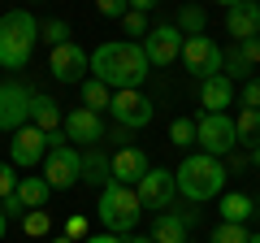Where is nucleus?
<instances>
[{"label": "nucleus", "mask_w": 260, "mask_h": 243, "mask_svg": "<svg viewBox=\"0 0 260 243\" xmlns=\"http://www.w3.org/2000/svg\"><path fill=\"white\" fill-rule=\"evenodd\" d=\"M152 74L148 56H143L139 39H104L91 52V78H100L109 92H130L143 87V78Z\"/></svg>", "instance_id": "nucleus-1"}, {"label": "nucleus", "mask_w": 260, "mask_h": 243, "mask_svg": "<svg viewBox=\"0 0 260 243\" xmlns=\"http://www.w3.org/2000/svg\"><path fill=\"white\" fill-rule=\"evenodd\" d=\"M39 44V18L30 9H9L0 18V70H26Z\"/></svg>", "instance_id": "nucleus-2"}, {"label": "nucleus", "mask_w": 260, "mask_h": 243, "mask_svg": "<svg viewBox=\"0 0 260 243\" xmlns=\"http://www.w3.org/2000/svg\"><path fill=\"white\" fill-rule=\"evenodd\" d=\"M174 183H178V191H182L186 200L200 204V200L221 196V187H225V165H221L217 157H208V152H191V157L174 169Z\"/></svg>", "instance_id": "nucleus-3"}, {"label": "nucleus", "mask_w": 260, "mask_h": 243, "mask_svg": "<svg viewBox=\"0 0 260 243\" xmlns=\"http://www.w3.org/2000/svg\"><path fill=\"white\" fill-rule=\"evenodd\" d=\"M95 213H100L104 230L109 234H135V226H139L143 217V204L139 196H135V187H126V183H109V187H100V204H95Z\"/></svg>", "instance_id": "nucleus-4"}, {"label": "nucleus", "mask_w": 260, "mask_h": 243, "mask_svg": "<svg viewBox=\"0 0 260 243\" xmlns=\"http://www.w3.org/2000/svg\"><path fill=\"white\" fill-rule=\"evenodd\" d=\"M195 143H200V152H208V157H230L234 148H239V131H234V117H225V113H204V117H195Z\"/></svg>", "instance_id": "nucleus-5"}, {"label": "nucleus", "mask_w": 260, "mask_h": 243, "mask_svg": "<svg viewBox=\"0 0 260 243\" xmlns=\"http://www.w3.org/2000/svg\"><path fill=\"white\" fill-rule=\"evenodd\" d=\"M44 178L52 191H70L83 183V152L74 143H61V148H48L44 157Z\"/></svg>", "instance_id": "nucleus-6"}, {"label": "nucleus", "mask_w": 260, "mask_h": 243, "mask_svg": "<svg viewBox=\"0 0 260 243\" xmlns=\"http://www.w3.org/2000/svg\"><path fill=\"white\" fill-rule=\"evenodd\" d=\"M182 44H186V35L174 26V22H160V26H152L148 35L139 39L148 66H169V61H178V56H182Z\"/></svg>", "instance_id": "nucleus-7"}, {"label": "nucleus", "mask_w": 260, "mask_h": 243, "mask_svg": "<svg viewBox=\"0 0 260 243\" xmlns=\"http://www.w3.org/2000/svg\"><path fill=\"white\" fill-rule=\"evenodd\" d=\"M221 48H217V39H208V35H191L182 44V66L191 70L200 83L204 78H213V74H221Z\"/></svg>", "instance_id": "nucleus-8"}, {"label": "nucleus", "mask_w": 260, "mask_h": 243, "mask_svg": "<svg viewBox=\"0 0 260 243\" xmlns=\"http://www.w3.org/2000/svg\"><path fill=\"white\" fill-rule=\"evenodd\" d=\"M30 100L35 92L26 83H0V131H22L30 122Z\"/></svg>", "instance_id": "nucleus-9"}, {"label": "nucleus", "mask_w": 260, "mask_h": 243, "mask_svg": "<svg viewBox=\"0 0 260 243\" xmlns=\"http://www.w3.org/2000/svg\"><path fill=\"white\" fill-rule=\"evenodd\" d=\"M109 113H113V122H117V126H126V131H143L156 109H152V100L139 92V87H130V92H113Z\"/></svg>", "instance_id": "nucleus-10"}, {"label": "nucleus", "mask_w": 260, "mask_h": 243, "mask_svg": "<svg viewBox=\"0 0 260 243\" xmlns=\"http://www.w3.org/2000/svg\"><path fill=\"white\" fill-rule=\"evenodd\" d=\"M135 196H139V204H143V208H156V213H165V208L174 204V196H178L174 169H156V165H152L148 174L135 183Z\"/></svg>", "instance_id": "nucleus-11"}, {"label": "nucleus", "mask_w": 260, "mask_h": 243, "mask_svg": "<svg viewBox=\"0 0 260 243\" xmlns=\"http://www.w3.org/2000/svg\"><path fill=\"white\" fill-rule=\"evenodd\" d=\"M48 70H52L56 83H83L87 70H91V52H83L74 39L70 44H56L52 56H48Z\"/></svg>", "instance_id": "nucleus-12"}, {"label": "nucleus", "mask_w": 260, "mask_h": 243, "mask_svg": "<svg viewBox=\"0 0 260 243\" xmlns=\"http://www.w3.org/2000/svg\"><path fill=\"white\" fill-rule=\"evenodd\" d=\"M44 157H48V135L39 131V126H22V131H13V139H9V161L18 169H35V165H44Z\"/></svg>", "instance_id": "nucleus-13"}, {"label": "nucleus", "mask_w": 260, "mask_h": 243, "mask_svg": "<svg viewBox=\"0 0 260 243\" xmlns=\"http://www.w3.org/2000/svg\"><path fill=\"white\" fill-rule=\"evenodd\" d=\"M256 66H260V35L234 44L230 52L221 56V74L230 78V83H247V78H256V74H251Z\"/></svg>", "instance_id": "nucleus-14"}, {"label": "nucleus", "mask_w": 260, "mask_h": 243, "mask_svg": "<svg viewBox=\"0 0 260 243\" xmlns=\"http://www.w3.org/2000/svg\"><path fill=\"white\" fill-rule=\"evenodd\" d=\"M65 139L83 143V148L104 143V117L91 113V109H70V113H65Z\"/></svg>", "instance_id": "nucleus-15"}, {"label": "nucleus", "mask_w": 260, "mask_h": 243, "mask_svg": "<svg viewBox=\"0 0 260 243\" xmlns=\"http://www.w3.org/2000/svg\"><path fill=\"white\" fill-rule=\"evenodd\" d=\"M225 31L234 35V44L260 35V0H239L234 9H225Z\"/></svg>", "instance_id": "nucleus-16"}, {"label": "nucleus", "mask_w": 260, "mask_h": 243, "mask_svg": "<svg viewBox=\"0 0 260 243\" xmlns=\"http://www.w3.org/2000/svg\"><path fill=\"white\" fill-rule=\"evenodd\" d=\"M148 169H152V161H148V152H143V148H117V152H113V183L135 187Z\"/></svg>", "instance_id": "nucleus-17"}, {"label": "nucleus", "mask_w": 260, "mask_h": 243, "mask_svg": "<svg viewBox=\"0 0 260 243\" xmlns=\"http://www.w3.org/2000/svg\"><path fill=\"white\" fill-rule=\"evenodd\" d=\"M191 222H195L191 208H182V213H169V208L156 213V222H152V243H186Z\"/></svg>", "instance_id": "nucleus-18"}, {"label": "nucleus", "mask_w": 260, "mask_h": 243, "mask_svg": "<svg viewBox=\"0 0 260 243\" xmlns=\"http://www.w3.org/2000/svg\"><path fill=\"white\" fill-rule=\"evenodd\" d=\"M200 104H204V113H225L234 104V83L225 74H213L200 83Z\"/></svg>", "instance_id": "nucleus-19"}, {"label": "nucleus", "mask_w": 260, "mask_h": 243, "mask_svg": "<svg viewBox=\"0 0 260 243\" xmlns=\"http://www.w3.org/2000/svg\"><path fill=\"white\" fill-rule=\"evenodd\" d=\"M83 183L87 187H109L113 183V157L100 148V143L83 152Z\"/></svg>", "instance_id": "nucleus-20"}, {"label": "nucleus", "mask_w": 260, "mask_h": 243, "mask_svg": "<svg viewBox=\"0 0 260 243\" xmlns=\"http://www.w3.org/2000/svg\"><path fill=\"white\" fill-rule=\"evenodd\" d=\"M30 126H39L44 135L61 131V109H56V100H52V96L35 92V100H30Z\"/></svg>", "instance_id": "nucleus-21"}, {"label": "nucleus", "mask_w": 260, "mask_h": 243, "mask_svg": "<svg viewBox=\"0 0 260 243\" xmlns=\"http://www.w3.org/2000/svg\"><path fill=\"white\" fill-rule=\"evenodd\" d=\"M13 196H18L26 208H44L48 196H52V187H48L44 174H26V178H18V191H13Z\"/></svg>", "instance_id": "nucleus-22"}, {"label": "nucleus", "mask_w": 260, "mask_h": 243, "mask_svg": "<svg viewBox=\"0 0 260 243\" xmlns=\"http://www.w3.org/2000/svg\"><path fill=\"white\" fill-rule=\"evenodd\" d=\"M256 213V200L251 196H243V191H225L221 196V222H247V217Z\"/></svg>", "instance_id": "nucleus-23"}, {"label": "nucleus", "mask_w": 260, "mask_h": 243, "mask_svg": "<svg viewBox=\"0 0 260 243\" xmlns=\"http://www.w3.org/2000/svg\"><path fill=\"white\" fill-rule=\"evenodd\" d=\"M234 131H239V148H260V109H239Z\"/></svg>", "instance_id": "nucleus-24"}, {"label": "nucleus", "mask_w": 260, "mask_h": 243, "mask_svg": "<svg viewBox=\"0 0 260 243\" xmlns=\"http://www.w3.org/2000/svg\"><path fill=\"white\" fill-rule=\"evenodd\" d=\"M83 109H91V113H109V104H113V92L100 83V78H83Z\"/></svg>", "instance_id": "nucleus-25"}, {"label": "nucleus", "mask_w": 260, "mask_h": 243, "mask_svg": "<svg viewBox=\"0 0 260 243\" xmlns=\"http://www.w3.org/2000/svg\"><path fill=\"white\" fill-rule=\"evenodd\" d=\"M174 26L182 31L186 39H191V35H204V31H208V13L200 9V5H182V13H178Z\"/></svg>", "instance_id": "nucleus-26"}, {"label": "nucleus", "mask_w": 260, "mask_h": 243, "mask_svg": "<svg viewBox=\"0 0 260 243\" xmlns=\"http://www.w3.org/2000/svg\"><path fill=\"white\" fill-rule=\"evenodd\" d=\"M22 234H30V239L52 234V213H48V208H26V213H22Z\"/></svg>", "instance_id": "nucleus-27"}, {"label": "nucleus", "mask_w": 260, "mask_h": 243, "mask_svg": "<svg viewBox=\"0 0 260 243\" xmlns=\"http://www.w3.org/2000/svg\"><path fill=\"white\" fill-rule=\"evenodd\" d=\"M39 44H48V48L70 44V22H65V18H48V22H39Z\"/></svg>", "instance_id": "nucleus-28"}, {"label": "nucleus", "mask_w": 260, "mask_h": 243, "mask_svg": "<svg viewBox=\"0 0 260 243\" xmlns=\"http://www.w3.org/2000/svg\"><path fill=\"white\" fill-rule=\"evenodd\" d=\"M251 234H247V226H239V222H221L213 234H208V243H247Z\"/></svg>", "instance_id": "nucleus-29"}, {"label": "nucleus", "mask_w": 260, "mask_h": 243, "mask_svg": "<svg viewBox=\"0 0 260 243\" xmlns=\"http://www.w3.org/2000/svg\"><path fill=\"white\" fill-rule=\"evenodd\" d=\"M169 143H174V148H191L195 143V117H178L174 126H169Z\"/></svg>", "instance_id": "nucleus-30"}, {"label": "nucleus", "mask_w": 260, "mask_h": 243, "mask_svg": "<svg viewBox=\"0 0 260 243\" xmlns=\"http://www.w3.org/2000/svg\"><path fill=\"white\" fill-rule=\"evenodd\" d=\"M121 26H126V35H139V39L152 31L148 26V13H139V9H126V13H121Z\"/></svg>", "instance_id": "nucleus-31"}, {"label": "nucleus", "mask_w": 260, "mask_h": 243, "mask_svg": "<svg viewBox=\"0 0 260 243\" xmlns=\"http://www.w3.org/2000/svg\"><path fill=\"white\" fill-rule=\"evenodd\" d=\"M61 234H65V239H74V243H83V239H87V217H83V213H74V217H65Z\"/></svg>", "instance_id": "nucleus-32"}, {"label": "nucleus", "mask_w": 260, "mask_h": 243, "mask_svg": "<svg viewBox=\"0 0 260 243\" xmlns=\"http://www.w3.org/2000/svg\"><path fill=\"white\" fill-rule=\"evenodd\" d=\"M13 169H18L13 161H0V200L18 191V174H13Z\"/></svg>", "instance_id": "nucleus-33"}, {"label": "nucleus", "mask_w": 260, "mask_h": 243, "mask_svg": "<svg viewBox=\"0 0 260 243\" xmlns=\"http://www.w3.org/2000/svg\"><path fill=\"white\" fill-rule=\"evenodd\" d=\"M239 104H243V109H260V78H247V83H243Z\"/></svg>", "instance_id": "nucleus-34"}, {"label": "nucleus", "mask_w": 260, "mask_h": 243, "mask_svg": "<svg viewBox=\"0 0 260 243\" xmlns=\"http://www.w3.org/2000/svg\"><path fill=\"white\" fill-rule=\"evenodd\" d=\"M95 9H100V18H121L130 9V0H95Z\"/></svg>", "instance_id": "nucleus-35"}, {"label": "nucleus", "mask_w": 260, "mask_h": 243, "mask_svg": "<svg viewBox=\"0 0 260 243\" xmlns=\"http://www.w3.org/2000/svg\"><path fill=\"white\" fill-rule=\"evenodd\" d=\"M0 208H5V217H9V222H13V217H22V213H26V204H22L18 196H5V200H0Z\"/></svg>", "instance_id": "nucleus-36"}, {"label": "nucleus", "mask_w": 260, "mask_h": 243, "mask_svg": "<svg viewBox=\"0 0 260 243\" xmlns=\"http://www.w3.org/2000/svg\"><path fill=\"white\" fill-rule=\"evenodd\" d=\"M104 139H113V143H121V148H130V131H126V126H113V131H104Z\"/></svg>", "instance_id": "nucleus-37"}, {"label": "nucleus", "mask_w": 260, "mask_h": 243, "mask_svg": "<svg viewBox=\"0 0 260 243\" xmlns=\"http://www.w3.org/2000/svg\"><path fill=\"white\" fill-rule=\"evenodd\" d=\"M247 161H251L247 152H230V165H225V174H239V169L247 165Z\"/></svg>", "instance_id": "nucleus-38"}, {"label": "nucleus", "mask_w": 260, "mask_h": 243, "mask_svg": "<svg viewBox=\"0 0 260 243\" xmlns=\"http://www.w3.org/2000/svg\"><path fill=\"white\" fill-rule=\"evenodd\" d=\"M83 243H126L121 234H109V230H100V234H87Z\"/></svg>", "instance_id": "nucleus-39"}, {"label": "nucleus", "mask_w": 260, "mask_h": 243, "mask_svg": "<svg viewBox=\"0 0 260 243\" xmlns=\"http://www.w3.org/2000/svg\"><path fill=\"white\" fill-rule=\"evenodd\" d=\"M160 0H130V9H139V13H148V9H156Z\"/></svg>", "instance_id": "nucleus-40"}, {"label": "nucleus", "mask_w": 260, "mask_h": 243, "mask_svg": "<svg viewBox=\"0 0 260 243\" xmlns=\"http://www.w3.org/2000/svg\"><path fill=\"white\" fill-rule=\"evenodd\" d=\"M126 243H152V234H126Z\"/></svg>", "instance_id": "nucleus-41"}, {"label": "nucleus", "mask_w": 260, "mask_h": 243, "mask_svg": "<svg viewBox=\"0 0 260 243\" xmlns=\"http://www.w3.org/2000/svg\"><path fill=\"white\" fill-rule=\"evenodd\" d=\"M5 230H9V217H5V208H0V239H5Z\"/></svg>", "instance_id": "nucleus-42"}, {"label": "nucleus", "mask_w": 260, "mask_h": 243, "mask_svg": "<svg viewBox=\"0 0 260 243\" xmlns=\"http://www.w3.org/2000/svg\"><path fill=\"white\" fill-rule=\"evenodd\" d=\"M251 165H260V148H251Z\"/></svg>", "instance_id": "nucleus-43"}, {"label": "nucleus", "mask_w": 260, "mask_h": 243, "mask_svg": "<svg viewBox=\"0 0 260 243\" xmlns=\"http://www.w3.org/2000/svg\"><path fill=\"white\" fill-rule=\"evenodd\" d=\"M217 5H225V9H234V5H239V0H217Z\"/></svg>", "instance_id": "nucleus-44"}, {"label": "nucleus", "mask_w": 260, "mask_h": 243, "mask_svg": "<svg viewBox=\"0 0 260 243\" xmlns=\"http://www.w3.org/2000/svg\"><path fill=\"white\" fill-rule=\"evenodd\" d=\"M52 243H74V239H65V234H56V239H52Z\"/></svg>", "instance_id": "nucleus-45"}, {"label": "nucleus", "mask_w": 260, "mask_h": 243, "mask_svg": "<svg viewBox=\"0 0 260 243\" xmlns=\"http://www.w3.org/2000/svg\"><path fill=\"white\" fill-rule=\"evenodd\" d=\"M247 243H260V234H251V239H247Z\"/></svg>", "instance_id": "nucleus-46"}, {"label": "nucleus", "mask_w": 260, "mask_h": 243, "mask_svg": "<svg viewBox=\"0 0 260 243\" xmlns=\"http://www.w3.org/2000/svg\"><path fill=\"white\" fill-rule=\"evenodd\" d=\"M256 217H260V208H256Z\"/></svg>", "instance_id": "nucleus-47"}]
</instances>
